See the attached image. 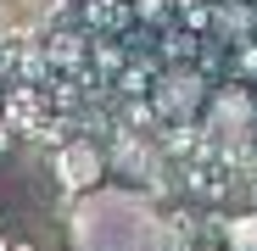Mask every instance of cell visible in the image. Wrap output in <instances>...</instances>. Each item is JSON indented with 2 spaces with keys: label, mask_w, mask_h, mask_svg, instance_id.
<instances>
[{
  "label": "cell",
  "mask_w": 257,
  "mask_h": 251,
  "mask_svg": "<svg viewBox=\"0 0 257 251\" xmlns=\"http://www.w3.org/2000/svg\"><path fill=\"white\" fill-rule=\"evenodd\" d=\"M67 251H168V223L146 195L101 184L73 201Z\"/></svg>",
  "instance_id": "1"
},
{
  "label": "cell",
  "mask_w": 257,
  "mask_h": 251,
  "mask_svg": "<svg viewBox=\"0 0 257 251\" xmlns=\"http://www.w3.org/2000/svg\"><path fill=\"white\" fill-rule=\"evenodd\" d=\"M207 140L218 145V151H240L257 140V95L246 90V84H224V90H212L207 95Z\"/></svg>",
  "instance_id": "2"
},
{
  "label": "cell",
  "mask_w": 257,
  "mask_h": 251,
  "mask_svg": "<svg viewBox=\"0 0 257 251\" xmlns=\"http://www.w3.org/2000/svg\"><path fill=\"white\" fill-rule=\"evenodd\" d=\"M207 78L201 73H190V67H168L162 78H157V90H151V106L168 117V123H190V117H201L207 112Z\"/></svg>",
  "instance_id": "3"
},
{
  "label": "cell",
  "mask_w": 257,
  "mask_h": 251,
  "mask_svg": "<svg viewBox=\"0 0 257 251\" xmlns=\"http://www.w3.org/2000/svg\"><path fill=\"white\" fill-rule=\"evenodd\" d=\"M224 245L229 251H257V212H235L229 229H224Z\"/></svg>",
  "instance_id": "4"
},
{
  "label": "cell",
  "mask_w": 257,
  "mask_h": 251,
  "mask_svg": "<svg viewBox=\"0 0 257 251\" xmlns=\"http://www.w3.org/2000/svg\"><path fill=\"white\" fill-rule=\"evenodd\" d=\"M218 28H224V34H229V28H235V34H240V28H251V12L240 6V0H235V12H229V6H218Z\"/></svg>",
  "instance_id": "5"
},
{
  "label": "cell",
  "mask_w": 257,
  "mask_h": 251,
  "mask_svg": "<svg viewBox=\"0 0 257 251\" xmlns=\"http://www.w3.org/2000/svg\"><path fill=\"white\" fill-rule=\"evenodd\" d=\"M0 145H6V140H0Z\"/></svg>",
  "instance_id": "6"
}]
</instances>
